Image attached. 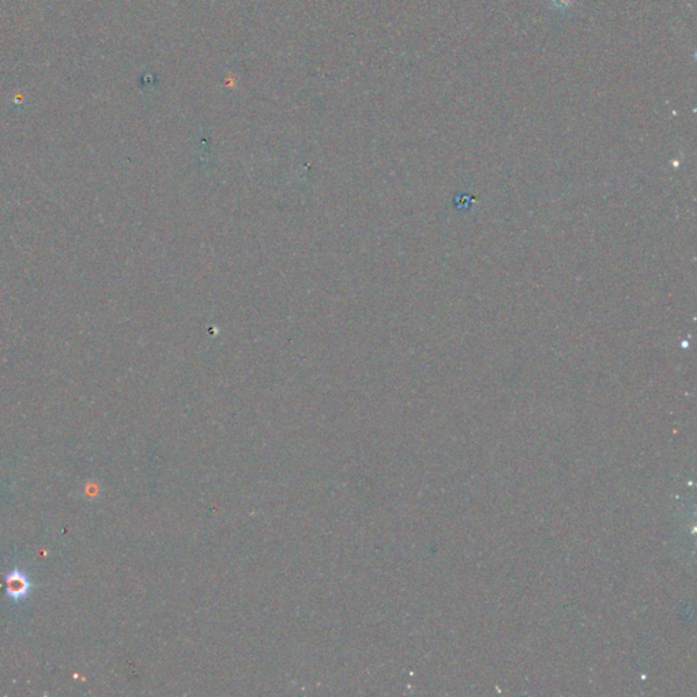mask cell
I'll return each instance as SVG.
<instances>
[{
  "label": "cell",
  "instance_id": "obj_1",
  "mask_svg": "<svg viewBox=\"0 0 697 697\" xmlns=\"http://www.w3.org/2000/svg\"><path fill=\"white\" fill-rule=\"evenodd\" d=\"M30 592V581L19 570L11 571L6 576V594L12 601H21Z\"/></svg>",
  "mask_w": 697,
  "mask_h": 697
},
{
  "label": "cell",
  "instance_id": "obj_2",
  "mask_svg": "<svg viewBox=\"0 0 697 697\" xmlns=\"http://www.w3.org/2000/svg\"><path fill=\"white\" fill-rule=\"evenodd\" d=\"M552 7L556 10H570L576 0H549Z\"/></svg>",
  "mask_w": 697,
  "mask_h": 697
}]
</instances>
